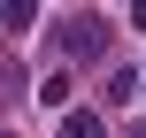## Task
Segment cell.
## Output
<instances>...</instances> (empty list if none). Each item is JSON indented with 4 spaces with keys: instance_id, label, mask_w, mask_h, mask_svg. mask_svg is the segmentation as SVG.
I'll use <instances>...</instances> for the list:
<instances>
[{
    "instance_id": "cell-1",
    "label": "cell",
    "mask_w": 146,
    "mask_h": 138,
    "mask_svg": "<svg viewBox=\"0 0 146 138\" xmlns=\"http://www.w3.org/2000/svg\"><path fill=\"white\" fill-rule=\"evenodd\" d=\"M62 138H108V123H100L92 108H69V115H62Z\"/></svg>"
},
{
    "instance_id": "cell-2",
    "label": "cell",
    "mask_w": 146,
    "mask_h": 138,
    "mask_svg": "<svg viewBox=\"0 0 146 138\" xmlns=\"http://www.w3.org/2000/svg\"><path fill=\"white\" fill-rule=\"evenodd\" d=\"M38 108H69V77H62V69L38 77Z\"/></svg>"
},
{
    "instance_id": "cell-3",
    "label": "cell",
    "mask_w": 146,
    "mask_h": 138,
    "mask_svg": "<svg viewBox=\"0 0 146 138\" xmlns=\"http://www.w3.org/2000/svg\"><path fill=\"white\" fill-rule=\"evenodd\" d=\"M0 23L8 31H31V0H0Z\"/></svg>"
},
{
    "instance_id": "cell-4",
    "label": "cell",
    "mask_w": 146,
    "mask_h": 138,
    "mask_svg": "<svg viewBox=\"0 0 146 138\" xmlns=\"http://www.w3.org/2000/svg\"><path fill=\"white\" fill-rule=\"evenodd\" d=\"M131 138H146V123H131Z\"/></svg>"
}]
</instances>
